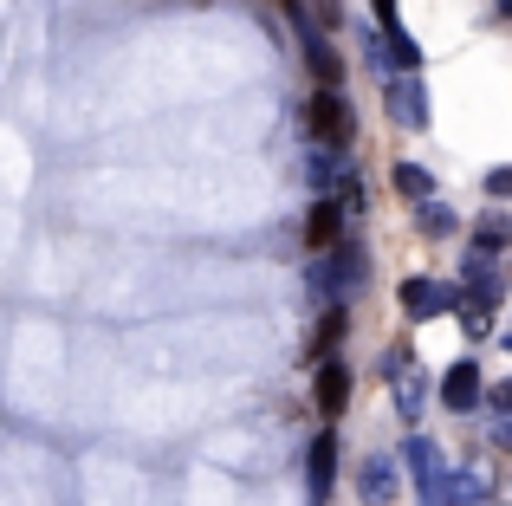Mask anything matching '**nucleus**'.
<instances>
[{"label":"nucleus","instance_id":"obj_2","mask_svg":"<svg viewBox=\"0 0 512 506\" xmlns=\"http://www.w3.org/2000/svg\"><path fill=\"white\" fill-rule=\"evenodd\" d=\"M305 130L318 137V150H344L350 130H357V117H350V104L338 91H312V104H305Z\"/></svg>","mask_w":512,"mask_h":506},{"label":"nucleus","instance_id":"obj_11","mask_svg":"<svg viewBox=\"0 0 512 506\" xmlns=\"http://www.w3.org/2000/svg\"><path fill=\"white\" fill-rule=\"evenodd\" d=\"M338 221H344V202L338 195H318L312 215H305V241L312 247H338Z\"/></svg>","mask_w":512,"mask_h":506},{"label":"nucleus","instance_id":"obj_15","mask_svg":"<svg viewBox=\"0 0 512 506\" xmlns=\"http://www.w3.org/2000/svg\"><path fill=\"white\" fill-rule=\"evenodd\" d=\"M389 396H396L402 422H415V416H422V403H428V383H422V377H409V364H402V370H396V390H389Z\"/></svg>","mask_w":512,"mask_h":506},{"label":"nucleus","instance_id":"obj_9","mask_svg":"<svg viewBox=\"0 0 512 506\" xmlns=\"http://www.w3.org/2000/svg\"><path fill=\"white\" fill-rule=\"evenodd\" d=\"M357 494L370 500V506H389V500H396V461H389V455H370L357 468Z\"/></svg>","mask_w":512,"mask_h":506},{"label":"nucleus","instance_id":"obj_8","mask_svg":"<svg viewBox=\"0 0 512 506\" xmlns=\"http://www.w3.org/2000/svg\"><path fill=\"white\" fill-rule=\"evenodd\" d=\"M480 396H487L480 364H454L448 377H441V403H448V409H480Z\"/></svg>","mask_w":512,"mask_h":506},{"label":"nucleus","instance_id":"obj_22","mask_svg":"<svg viewBox=\"0 0 512 506\" xmlns=\"http://www.w3.org/2000/svg\"><path fill=\"white\" fill-rule=\"evenodd\" d=\"M493 416H512V377L493 383Z\"/></svg>","mask_w":512,"mask_h":506},{"label":"nucleus","instance_id":"obj_17","mask_svg":"<svg viewBox=\"0 0 512 506\" xmlns=\"http://www.w3.org/2000/svg\"><path fill=\"white\" fill-rule=\"evenodd\" d=\"M454 312H461V331H467V338H487V305H480V299H467V292H461V305H454Z\"/></svg>","mask_w":512,"mask_h":506},{"label":"nucleus","instance_id":"obj_12","mask_svg":"<svg viewBox=\"0 0 512 506\" xmlns=\"http://www.w3.org/2000/svg\"><path fill=\"white\" fill-rule=\"evenodd\" d=\"M389 182H396L402 202H435V176H428L422 163H396V169H389Z\"/></svg>","mask_w":512,"mask_h":506},{"label":"nucleus","instance_id":"obj_4","mask_svg":"<svg viewBox=\"0 0 512 506\" xmlns=\"http://www.w3.org/2000/svg\"><path fill=\"white\" fill-rule=\"evenodd\" d=\"M461 305V286H441V279H402V312L409 318H441Z\"/></svg>","mask_w":512,"mask_h":506},{"label":"nucleus","instance_id":"obj_23","mask_svg":"<svg viewBox=\"0 0 512 506\" xmlns=\"http://www.w3.org/2000/svg\"><path fill=\"white\" fill-rule=\"evenodd\" d=\"M493 448H506V455H512V416H493Z\"/></svg>","mask_w":512,"mask_h":506},{"label":"nucleus","instance_id":"obj_10","mask_svg":"<svg viewBox=\"0 0 512 506\" xmlns=\"http://www.w3.org/2000/svg\"><path fill=\"white\" fill-rule=\"evenodd\" d=\"M305 481H312V494L318 500H325L331 494V481H338V435H318V442H312V455H305Z\"/></svg>","mask_w":512,"mask_h":506},{"label":"nucleus","instance_id":"obj_1","mask_svg":"<svg viewBox=\"0 0 512 506\" xmlns=\"http://www.w3.org/2000/svg\"><path fill=\"white\" fill-rule=\"evenodd\" d=\"M402 461H409V474H415L422 506H454V474L441 468V448L428 442V435H409V442H402Z\"/></svg>","mask_w":512,"mask_h":506},{"label":"nucleus","instance_id":"obj_20","mask_svg":"<svg viewBox=\"0 0 512 506\" xmlns=\"http://www.w3.org/2000/svg\"><path fill=\"white\" fill-rule=\"evenodd\" d=\"M363 59H370V65H376V72H383V78L396 72V59H389V46H383V39H363Z\"/></svg>","mask_w":512,"mask_h":506},{"label":"nucleus","instance_id":"obj_13","mask_svg":"<svg viewBox=\"0 0 512 506\" xmlns=\"http://www.w3.org/2000/svg\"><path fill=\"white\" fill-rule=\"evenodd\" d=\"M454 506H493V474L487 468H461L454 474Z\"/></svg>","mask_w":512,"mask_h":506},{"label":"nucleus","instance_id":"obj_18","mask_svg":"<svg viewBox=\"0 0 512 506\" xmlns=\"http://www.w3.org/2000/svg\"><path fill=\"white\" fill-rule=\"evenodd\" d=\"M506 234H512V228H506L500 215H493V221H480V234H474V253H500V247H506Z\"/></svg>","mask_w":512,"mask_h":506},{"label":"nucleus","instance_id":"obj_19","mask_svg":"<svg viewBox=\"0 0 512 506\" xmlns=\"http://www.w3.org/2000/svg\"><path fill=\"white\" fill-rule=\"evenodd\" d=\"M487 195H493V202H512V163L506 169H487Z\"/></svg>","mask_w":512,"mask_h":506},{"label":"nucleus","instance_id":"obj_6","mask_svg":"<svg viewBox=\"0 0 512 506\" xmlns=\"http://www.w3.org/2000/svg\"><path fill=\"white\" fill-rule=\"evenodd\" d=\"M461 286H467V299H480V305H493V299H500V292H506V279H500V266H493V253H467Z\"/></svg>","mask_w":512,"mask_h":506},{"label":"nucleus","instance_id":"obj_25","mask_svg":"<svg viewBox=\"0 0 512 506\" xmlns=\"http://www.w3.org/2000/svg\"><path fill=\"white\" fill-rule=\"evenodd\" d=\"M500 13H506V20H512V0H500Z\"/></svg>","mask_w":512,"mask_h":506},{"label":"nucleus","instance_id":"obj_7","mask_svg":"<svg viewBox=\"0 0 512 506\" xmlns=\"http://www.w3.org/2000/svg\"><path fill=\"white\" fill-rule=\"evenodd\" d=\"M318 416H325V422H338L344 416V409H350V364H325V370H318Z\"/></svg>","mask_w":512,"mask_h":506},{"label":"nucleus","instance_id":"obj_14","mask_svg":"<svg viewBox=\"0 0 512 506\" xmlns=\"http://www.w3.org/2000/svg\"><path fill=\"white\" fill-rule=\"evenodd\" d=\"M305 182H312L318 195L344 189V182H338V150H318V143H312V150H305Z\"/></svg>","mask_w":512,"mask_h":506},{"label":"nucleus","instance_id":"obj_26","mask_svg":"<svg viewBox=\"0 0 512 506\" xmlns=\"http://www.w3.org/2000/svg\"><path fill=\"white\" fill-rule=\"evenodd\" d=\"M506 351H512V331H506Z\"/></svg>","mask_w":512,"mask_h":506},{"label":"nucleus","instance_id":"obj_16","mask_svg":"<svg viewBox=\"0 0 512 506\" xmlns=\"http://www.w3.org/2000/svg\"><path fill=\"white\" fill-rule=\"evenodd\" d=\"M454 228H461V215H454L448 202H422V234L428 241H448Z\"/></svg>","mask_w":512,"mask_h":506},{"label":"nucleus","instance_id":"obj_24","mask_svg":"<svg viewBox=\"0 0 512 506\" xmlns=\"http://www.w3.org/2000/svg\"><path fill=\"white\" fill-rule=\"evenodd\" d=\"M370 7H376V20H383V33H389V26H396V0H370Z\"/></svg>","mask_w":512,"mask_h":506},{"label":"nucleus","instance_id":"obj_5","mask_svg":"<svg viewBox=\"0 0 512 506\" xmlns=\"http://www.w3.org/2000/svg\"><path fill=\"white\" fill-rule=\"evenodd\" d=\"M299 46H305V65H312L318 91H338V78H344V59H338V46H331V39L318 33L312 20H299Z\"/></svg>","mask_w":512,"mask_h":506},{"label":"nucleus","instance_id":"obj_3","mask_svg":"<svg viewBox=\"0 0 512 506\" xmlns=\"http://www.w3.org/2000/svg\"><path fill=\"white\" fill-rule=\"evenodd\" d=\"M383 104H389V124L428 130V91H422V78H415V72L389 78V85H383Z\"/></svg>","mask_w":512,"mask_h":506},{"label":"nucleus","instance_id":"obj_21","mask_svg":"<svg viewBox=\"0 0 512 506\" xmlns=\"http://www.w3.org/2000/svg\"><path fill=\"white\" fill-rule=\"evenodd\" d=\"M338 331H344V312H325V331H318V351H331V344H338Z\"/></svg>","mask_w":512,"mask_h":506}]
</instances>
